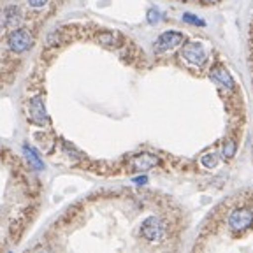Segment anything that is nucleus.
Returning a JSON list of instances; mask_svg holds the SVG:
<instances>
[{"mask_svg": "<svg viewBox=\"0 0 253 253\" xmlns=\"http://www.w3.org/2000/svg\"><path fill=\"white\" fill-rule=\"evenodd\" d=\"M34 46V37L28 30L25 28H16L9 34L7 37V47L11 49L12 53H25L28 51L30 47Z\"/></svg>", "mask_w": 253, "mask_h": 253, "instance_id": "nucleus-1", "label": "nucleus"}, {"mask_svg": "<svg viewBox=\"0 0 253 253\" xmlns=\"http://www.w3.org/2000/svg\"><path fill=\"white\" fill-rule=\"evenodd\" d=\"M141 236L150 243L162 241L164 236H166V223L157 216L146 218L141 225Z\"/></svg>", "mask_w": 253, "mask_h": 253, "instance_id": "nucleus-2", "label": "nucleus"}, {"mask_svg": "<svg viewBox=\"0 0 253 253\" xmlns=\"http://www.w3.org/2000/svg\"><path fill=\"white\" fill-rule=\"evenodd\" d=\"M128 166H130V169L134 170V172H148V170L160 166V158L155 153L142 151V153H135L128 158Z\"/></svg>", "mask_w": 253, "mask_h": 253, "instance_id": "nucleus-3", "label": "nucleus"}, {"mask_svg": "<svg viewBox=\"0 0 253 253\" xmlns=\"http://www.w3.org/2000/svg\"><path fill=\"white\" fill-rule=\"evenodd\" d=\"M181 56L185 62H188L190 65L194 67H202L208 60V55H206V49L201 42L194 41V42H186L185 46L181 47Z\"/></svg>", "mask_w": 253, "mask_h": 253, "instance_id": "nucleus-4", "label": "nucleus"}, {"mask_svg": "<svg viewBox=\"0 0 253 253\" xmlns=\"http://www.w3.org/2000/svg\"><path fill=\"white\" fill-rule=\"evenodd\" d=\"M229 227L234 232H246L253 227V213L246 208L232 211L229 216Z\"/></svg>", "mask_w": 253, "mask_h": 253, "instance_id": "nucleus-5", "label": "nucleus"}, {"mask_svg": "<svg viewBox=\"0 0 253 253\" xmlns=\"http://www.w3.org/2000/svg\"><path fill=\"white\" fill-rule=\"evenodd\" d=\"M28 118H30V122L37 126H44L47 123L46 106H44L42 97H39V95L32 97L30 102H28Z\"/></svg>", "mask_w": 253, "mask_h": 253, "instance_id": "nucleus-6", "label": "nucleus"}, {"mask_svg": "<svg viewBox=\"0 0 253 253\" xmlns=\"http://www.w3.org/2000/svg\"><path fill=\"white\" fill-rule=\"evenodd\" d=\"M181 42H185V36L179 34V32H164L162 36L158 37L157 42H155V51L157 53H164L174 49L176 46H179Z\"/></svg>", "mask_w": 253, "mask_h": 253, "instance_id": "nucleus-7", "label": "nucleus"}, {"mask_svg": "<svg viewBox=\"0 0 253 253\" xmlns=\"http://www.w3.org/2000/svg\"><path fill=\"white\" fill-rule=\"evenodd\" d=\"M210 78L213 79V81L216 84H220V86L227 88V90H232V88H234V79H232V76L229 74V71H227L225 67H221V65H216V67L211 69Z\"/></svg>", "mask_w": 253, "mask_h": 253, "instance_id": "nucleus-8", "label": "nucleus"}, {"mask_svg": "<svg viewBox=\"0 0 253 253\" xmlns=\"http://www.w3.org/2000/svg\"><path fill=\"white\" fill-rule=\"evenodd\" d=\"M97 41H99L104 47L115 49V47H120L123 44V36L115 30H104L97 36Z\"/></svg>", "mask_w": 253, "mask_h": 253, "instance_id": "nucleus-9", "label": "nucleus"}, {"mask_svg": "<svg viewBox=\"0 0 253 253\" xmlns=\"http://www.w3.org/2000/svg\"><path fill=\"white\" fill-rule=\"evenodd\" d=\"M23 153L27 155V158H28V162H30L32 169H36V170H42V169H44L42 160H41V157L37 155V151L34 150V148L23 146Z\"/></svg>", "mask_w": 253, "mask_h": 253, "instance_id": "nucleus-10", "label": "nucleus"}, {"mask_svg": "<svg viewBox=\"0 0 253 253\" xmlns=\"http://www.w3.org/2000/svg\"><path fill=\"white\" fill-rule=\"evenodd\" d=\"M237 151V144L234 139H229V141L223 142V146H221V157L225 158V160H230V158H234V155H236Z\"/></svg>", "mask_w": 253, "mask_h": 253, "instance_id": "nucleus-11", "label": "nucleus"}, {"mask_svg": "<svg viewBox=\"0 0 253 253\" xmlns=\"http://www.w3.org/2000/svg\"><path fill=\"white\" fill-rule=\"evenodd\" d=\"M218 153H214V151H208V153L202 155L201 158V164L206 167V169H214V167L218 166Z\"/></svg>", "mask_w": 253, "mask_h": 253, "instance_id": "nucleus-12", "label": "nucleus"}, {"mask_svg": "<svg viewBox=\"0 0 253 253\" xmlns=\"http://www.w3.org/2000/svg\"><path fill=\"white\" fill-rule=\"evenodd\" d=\"M183 21H185V23H190V25H199V27H204V25H206L201 18H197V16H194V14H190V12H185V14H183Z\"/></svg>", "mask_w": 253, "mask_h": 253, "instance_id": "nucleus-13", "label": "nucleus"}, {"mask_svg": "<svg viewBox=\"0 0 253 253\" xmlns=\"http://www.w3.org/2000/svg\"><path fill=\"white\" fill-rule=\"evenodd\" d=\"M146 18H148V23L155 25V23H158V20H160V12H158V9H150Z\"/></svg>", "mask_w": 253, "mask_h": 253, "instance_id": "nucleus-14", "label": "nucleus"}, {"mask_svg": "<svg viewBox=\"0 0 253 253\" xmlns=\"http://www.w3.org/2000/svg\"><path fill=\"white\" fill-rule=\"evenodd\" d=\"M27 2H28V5H30V7L41 9V7H44V5H46L49 0H27Z\"/></svg>", "mask_w": 253, "mask_h": 253, "instance_id": "nucleus-15", "label": "nucleus"}, {"mask_svg": "<svg viewBox=\"0 0 253 253\" xmlns=\"http://www.w3.org/2000/svg\"><path fill=\"white\" fill-rule=\"evenodd\" d=\"M146 181H148L146 176H142V178H137V179H135V183H137V185H144Z\"/></svg>", "mask_w": 253, "mask_h": 253, "instance_id": "nucleus-16", "label": "nucleus"}, {"mask_svg": "<svg viewBox=\"0 0 253 253\" xmlns=\"http://www.w3.org/2000/svg\"><path fill=\"white\" fill-rule=\"evenodd\" d=\"M202 2H206V4H213V2H218V0H202Z\"/></svg>", "mask_w": 253, "mask_h": 253, "instance_id": "nucleus-17", "label": "nucleus"}]
</instances>
